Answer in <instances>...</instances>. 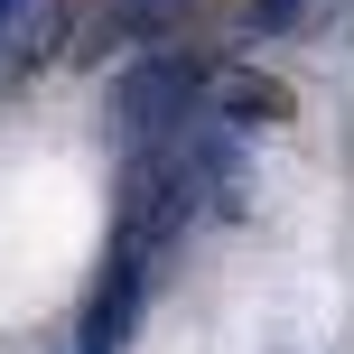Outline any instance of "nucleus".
<instances>
[{"instance_id": "1", "label": "nucleus", "mask_w": 354, "mask_h": 354, "mask_svg": "<svg viewBox=\"0 0 354 354\" xmlns=\"http://www.w3.org/2000/svg\"><path fill=\"white\" fill-rule=\"evenodd\" d=\"M205 84H214L205 56H187V47H159V56H140V66H122L112 75V140L122 149H159L168 131H187V103Z\"/></svg>"}, {"instance_id": "2", "label": "nucleus", "mask_w": 354, "mask_h": 354, "mask_svg": "<svg viewBox=\"0 0 354 354\" xmlns=\"http://www.w3.org/2000/svg\"><path fill=\"white\" fill-rule=\"evenodd\" d=\"M149 261H159L149 243H122V233H112V261H103V280H93V308H84L75 354H122L131 317H140V289H149Z\"/></svg>"}, {"instance_id": "3", "label": "nucleus", "mask_w": 354, "mask_h": 354, "mask_svg": "<svg viewBox=\"0 0 354 354\" xmlns=\"http://www.w3.org/2000/svg\"><path fill=\"white\" fill-rule=\"evenodd\" d=\"M205 93H214V122H233V131H280L289 122V84L261 75V66H224Z\"/></svg>"}, {"instance_id": "4", "label": "nucleus", "mask_w": 354, "mask_h": 354, "mask_svg": "<svg viewBox=\"0 0 354 354\" xmlns=\"http://www.w3.org/2000/svg\"><path fill=\"white\" fill-rule=\"evenodd\" d=\"M308 19H317V0H243L252 37H289V28H308Z\"/></svg>"}, {"instance_id": "5", "label": "nucleus", "mask_w": 354, "mask_h": 354, "mask_svg": "<svg viewBox=\"0 0 354 354\" xmlns=\"http://www.w3.org/2000/svg\"><path fill=\"white\" fill-rule=\"evenodd\" d=\"M19 19H28V0H0V28H19Z\"/></svg>"}]
</instances>
